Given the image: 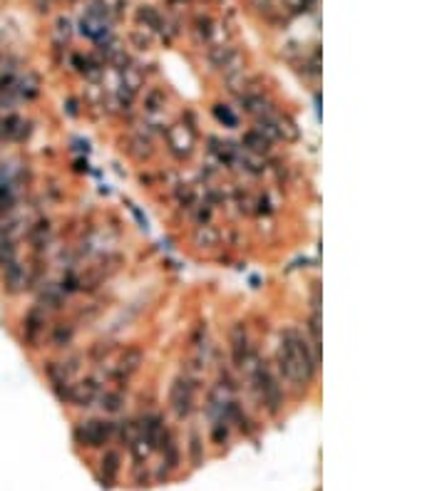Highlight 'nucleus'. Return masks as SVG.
<instances>
[{"label": "nucleus", "instance_id": "1", "mask_svg": "<svg viewBox=\"0 0 447 491\" xmlns=\"http://www.w3.org/2000/svg\"><path fill=\"white\" fill-rule=\"evenodd\" d=\"M279 370L281 377H286V382L291 387L301 390L313 380L316 375V358L311 353V345L306 343V335L296 328H286L281 333V345H279Z\"/></svg>", "mask_w": 447, "mask_h": 491}, {"label": "nucleus", "instance_id": "2", "mask_svg": "<svg viewBox=\"0 0 447 491\" xmlns=\"http://www.w3.org/2000/svg\"><path fill=\"white\" fill-rule=\"evenodd\" d=\"M169 404H172V409L179 417H187L194 409V385L189 380H177L172 387V395H169Z\"/></svg>", "mask_w": 447, "mask_h": 491}, {"label": "nucleus", "instance_id": "3", "mask_svg": "<svg viewBox=\"0 0 447 491\" xmlns=\"http://www.w3.org/2000/svg\"><path fill=\"white\" fill-rule=\"evenodd\" d=\"M194 144H197V134L189 127H184V124H174L172 132H169V147H172V152H177L179 157H187L194 149Z\"/></svg>", "mask_w": 447, "mask_h": 491}, {"label": "nucleus", "instance_id": "4", "mask_svg": "<svg viewBox=\"0 0 447 491\" xmlns=\"http://www.w3.org/2000/svg\"><path fill=\"white\" fill-rule=\"evenodd\" d=\"M0 134L10 142H20L28 137V122L18 114H8L5 119H0Z\"/></svg>", "mask_w": 447, "mask_h": 491}]
</instances>
